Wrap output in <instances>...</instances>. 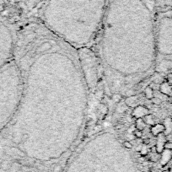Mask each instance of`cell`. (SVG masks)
<instances>
[{"mask_svg": "<svg viewBox=\"0 0 172 172\" xmlns=\"http://www.w3.org/2000/svg\"><path fill=\"white\" fill-rule=\"evenodd\" d=\"M15 59L22 95L2 133L20 156L44 150L64 159L80 138L90 94L78 50L32 20L17 32Z\"/></svg>", "mask_w": 172, "mask_h": 172, "instance_id": "cell-1", "label": "cell"}, {"mask_svg": "<svg viewBox=\"0 0 172 172\" xmlns=\"http://www.w3.org/2000/svg\"><path fill=\"white\" fill-rule=\"evenodd\" d=\"M150 0H110L102 24L100 51L112 95H122L155 64L154 16Z\"/></svg>", "mask_w": 172, "mask_h": 172, "instance_id": "cell-2", "label": "cell"}, {"mask_svg": "<svg viewBox=\"0 0 172 172\" xmlns=\"http://www.w3.org/2000/svg\"><path fill=\"white\" fill-rule=\"evenodd\" d=\"M110 0H43L38 20L75 49L89 47L101 28Z\"/></svg>", "mask_w": 172, "mask_h": 172, "instance_id": "cell-3", "label": "cell"}, {"mask_svg": "<svg viewBox=\"0 0 172 172\" xmlns=\"http://www.w3.org/2000/svg\"><path fill=\"white\" fill-rule=\"evenodd\" d=\"M79 63L85 83L90 93L96 89L99 81V64L98 58L90 47H82L78 49Z\"/></svg>", "mask_w": 172, "mask_h": 172, "instance_id": "cell-4", "label": "cell"}, {"mask_svg": "<svg viewBox=\"0 0 172 172\" xmlns=\"http://www.w3.org/2000/svg\"><path fill=\"white\" fill-rule=\"evenodd\" d=\"M20 6L28 12L36 11L43 0H16Z\"/></svg>", "mask_w": 172, "mask_h": 172, "instance_id": "cell-5", "label": "cell"}, {"mask_svg": "<svg viewBox=\"0 0 172 172\" xmlns=\"http://www.w3.org/2000/svg\"><path fill=\"white\" fill-rule=\"evenodd\" d=\"M150 113V110L143 105H138L137 107L133 108V117L137 118H143L145 116L149 115Z\"/></svg>", "mask_w": 172, "mask_h": 172, "instance_id": "cell-6", "label": "cell"}, {"mask_svg": "<svg viewBox=\"0 0 172 172\" xmlns=\"http://www.w3.org/2000/svg\"><path fill=\"white\" fill-rule=\"evenodd\" d=\"M150 132L153 136L157 137L161 133H164L165 132V124L162 123H156L154 126H152L150 128Z\"/></svg>", "mask_w": 172, "mask_h": 172, "instance_id": "cell-7", "label": "cell"}, {"mask_svg": "<svg viewBox=\"0 0 172 172\" xmlns=\"http://www.w3.org/2000/svg\"><path fill=\"white\" fill-rule=\"evenodd\" d=\"M159 90L162 94H164L169 97L172 96V84H169L166 80L160 84Z\"/></svg>", "mask_w": 172, "mask_h": 172, "instance_id": "cell-8", "label": "cell"}, {"mask_svg": "<svg viewBox=\"0 0 172 172\" xmlns=\"http://www.w3.org/2000/svg\"><path fill=\"white\" fill-rule=\"evenodd\" d=\"M125 103L126 105L128 107H133V108H135L137 107L138 105H139V103H140V100H139V97L138 95H129L126 98L125 100Z\"/></svg>", "mask_w": 172, "mask_h": 172, "instance_id": "cell-9", "label": "cell"}, {"mask_svg": "<svg viewBox=\"0 0 172 172\" xmlns=\"http://www.w3.org/2000/svg\"><path fill=\"white\" fill-rule=\"evenodd\" d=\"M158 137V142H157V145H156V152L158 154H161L165 148V135L164 133H161L159 134Z\"/></svg>", "mask_w": 172, "mask_h": 172, "instance_id": "cell-10", "label": "cell"}, {"mask_svg": "<svg viewBox=\"0 0 172 172\" xmlns=\"http://www.w3.org/2000/svg\"><path fill=\"white\" fill-rule=\"evenodd\" d=\"M135 127H136V129L143 131V130L145 129V127H147V125H146L143 118H137L136 121H135Z\"/></svg>", "mask_w": 172, "mask_h": 172, "instance_id": "cell-11", "label": "cell"}, {"mask_svg": "<svg viewBox=\"0 0 172 172\" xmlns=\"http://www.w3.org/2000/svg\"><path fill=\"white\" fill-rule=\"evenodd\" d=\"M143 120H144V121H145L146 125L154 126V124H156V123H155V120H154V116H153V115H151V114H149V115L145 116V117H143Z\"/></svg>", "mask_w": 172, "mask_h": 172, "instance_id": "cell-12", "label": "cell"}, {"mask_svg": "<svg viewBox=\"0 0 172 172\" xmlns=\"http://www.w3.org/2000/svg\"><path fill=\"white\" fill-rule=\"evenodd\" d=\"M144 95H145V97L147 98L148 100H152L153 98L154 97L153 88H152V87H150V86L146 87V88H145V90H144Z\"/></svg>", "mask_w": 172, "mask_h": 172, "instance_id": "cell-13", "label": "cell"}, {"mask_svg": "<svg viewBox=\"0 0 172 172\" xmlns=\"http://www.w3.org/2000/svg\"><path fill=\"white\" fill-rule=\"evenodd\" d=\"M122 97H123V95L120 93H114L112 95V99L113 101L116 102V103H119L120 101L121 100Z\"/></svg>", "mask_w": 172, "mask_h": 172, "instance_id": "cell-14", "label": "cell"}, {"mask_svg": "<svg viewBox=\"0 0 172 172\" xmlns=\"http://www.w3.org/2000/svg\"><path fill=\"white\" fill-rule=\"evenodd\" d=\"M122 145H123L127 150H132V148H133V144L129 142V141H124V142L122 143Z\"/></svg>", "mask_w": 172, "mask_h": 172, "instance_id": "cell-15", "label": "cell"}, {"mask_svg": "<svg viewBox=\"0 0 172 172\" xmlns=\"http://www.w3.org/2000/svg\"><path fill=\"white\" fill-rule=\"evenodd\" d=\"M152 102H153V104L154 105H159L160 104H161V100L159 99V98H156V97H154L152 100Z\"/></svg>", "mask_w": 172, "mask_h": 172, "instance_id": "cell-16", "label": "cell"}, {"mask_svg": "<svg viewBox=\"0 0 172 172\" xmlns=\"http://www.w3.org/2000/svg\"><path fill=\"white\" fill-rule=\"evenodd\" d=\"M143 131H140V130H138V129H136L134 132H133V135H134L136 138H142L143 136Z\"/></svg>", "mask_w": 172, "mask_h": 172, "instance_id": "cell-17", "label": "cell"}, {"mask_svg": "<svg viewBox=\"0 0 172 172\" xmlns=\"http://www.w3.org/2000/svg\"><path fill=\"white\" fill-rule=\"evenodd\" d=\"M164 148L165 150H172V142H165Z\"/></svg>", "mask_w": 172, "mask_h": 172, "instance_id": "cell-18", "label": "cell"}, {"mask_svg": "<svg viewBox=\"0 0 172 172\" xmlns=\"http://www.w3.org/2000/svg\"><path fill=\"white\" fill-rule=\"evenodd\" d=\"M166 81L172 84V73H168L166 75Z\"/></svg>", "mask_w": 172, "mask_h": 172, "instance_id": "cell-19", "label": "cell"}, {"mask_svg": "<svg viewBox=\"0 0 172 172\" xmlns=\"http://www.w3.org/2000/svg\"><path fill=\"white\" fill-rule=\"evenodd\" d=\"M6 3H7V0H0V10H2L3 8L5 6Z\"/></svg>", "mask_w": 172, "mask_h": 172, "instance_id": "cell-20", "label": "cell"}, {"mask_svg": "<svg viewBox=\"0 0 172 172\" xmlns=\"http://www.w3.org/2000/svg\"><path fill=\"white\" fill-rule=\"evenodd\" d=\"M163 172H170L169 171H163Z\"/></svg>", "mask_w": 172, "mask_h": 172, "instance_id": "cell-21", "label": "cell"}, {"mask_svg": "<svg viewBox=\"0 0 172 172\" xmlns=\"http://www.w3.org/2000/svg\"><path fill=\"white\" fill-rule=\"evenodd\" d=\"M171 121H172V115H171Z\"/></svg>", "mask_w": 172, "mask_h": 172, "instance_id": "cell-22", "label": "cell"}, {"mask_svg": "<svg viewBox=\"0 0 172 172\" xmlns=\"http://www.w3.org/2000/svg\"><path fill=\"white\" fill-rule=\"evenodd\" d=\"M171 103H172V96H171Z\"/></svg>", "mask_w": 172, "mask_h": 172, "instance_id": "cell-23", "label": "cell"}, {"mask_svg": "<svg viewBox=\"0 0 172 172\" xmlns=\"http://www.w3.org/2000/svg\"><path fill=\"white\" fill-rule=\"evenodd\" d=\"M171 1H172V0H171Z\"/></svg>", "mask_w": 172, "mask_h": 172, "instance_id": "cell-24", "label": "cell"}]
</instances>
